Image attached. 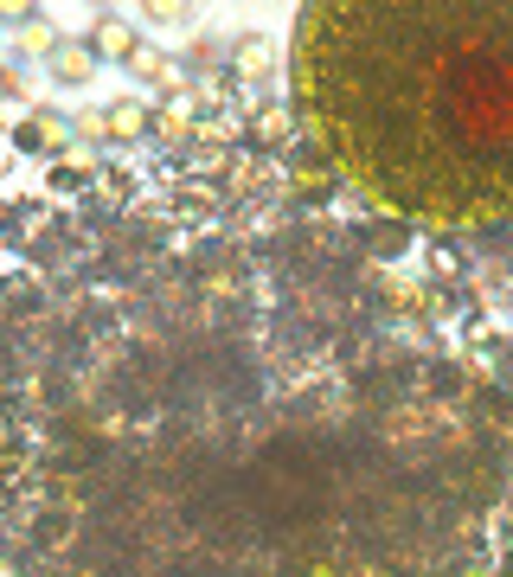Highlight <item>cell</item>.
<instances>
[{"label":"cell","mask_w":513,"mask_h":577,"mask_svg":"<svg viewBox=\"0 0 513 577\" xmlns=\"http://www.w3.org/2000/svg\"><path fill=\"white\" fill-rule=\"evenodd\" d=\"M90 71H97V52L84 38H58L52 45V77L58 84H90Z\"/></svg>","instance_id":"obj_2"},{"label":"cell","mask_w":513,"mask_h":577,"mask_svg":"<svg viewBox=\"0 0 513 577\" xmlns=\"http://www.w3.org/2000/svg\"><path fill=\"white\" fill-rule=\"evenodd\" d=\"M186 115H193V110H186V97H174V103L161 110V129H167V135H181V129H186Z\"/></svg>","instance_id":"obj_10"},{"label":"cell","mask_w":513,"mask_h":577,"mask_svg":"<svg viewBox=\"0 0 513 577\" xmlns=\"http://www.w3.org/2000/svg\"><path fill=\"white\" fill-rule=\"evenodd\" d=\"M501 577H513V545H507V558H501Z\"/></svg>","instance_id":"obj_11"},{"label":"cell","mask_w":513,"mask_h":577,"mask_svg":"<svg viewBox=\"0 0 513 577\" xmlns=\"http://www.w3.org/2000/svg\"><path fill=\"white\" fill-rule=\"evenodd\" d=\"M0 443H7V423H0Z\"/></svg>","instance_id":"obj_12"},{"label":"cell","mask_w":513,"mask_h":577,"mask_svg":"<svg viewBox=\"0 0 513 577\" xmlns=\"http://www.w3.org/2000/svg\"><path fill=\"white\" fill-rule=\"evenodd\" d=\"M290 84L315 148L379 212L513 219V0H308Z\"/></svg>","instance_id":"obj_1"},{"label":"cell","mask_w":513,"mask_h":577,"mask_svg":"<svg viewBox=\"0 0 513 577\" xmlns=\"http://www.w3.org/2000/svg\"><path fill=\"white\" fill-rule=\"evenodd\" d=\"M65 142V122L58 115H26L20 129H13V148L20 154H45V148H58Z\"/></svg>","instance_id":"obj_4"},{"label":"cell","mask_w":513,"mask_h":577,"mask_svg":"<svg viewBox=\"0 0 513 577\" xmlns=\"http://www.w3.org/2000/svg\"><path fill=\"white\" fill-rule=\"evenodd\" d=\"M430 276H437V282H456V276H462V264H456L449 244H430Z\"/></svg>","instance_id":"obj_8"},{"label":"cell","mask_w":513,"mask_h":577,"mask_svg":"<svg viewBox=\"0 0 513 577\" xmlns=\"http://www.w3.org/2000/svg\"><path fill=\"white\" fill-rule=\"evenodd\" d=\"M45 187H52V192H84V187H90V160H84V154L58 160V167L45 174Z\"/></svg>","instance_id":"obj_6"},{"label":"cell","mask_w":513,"mask_h":577,"mask_svg":"<svg viewBox=\"0 0 513 577\" xmlns=\"http://www.w3.org/2000/svg\"><path fill=\"white\" fill-rule=\"evenodd\" d=\"M90 52H97V58H135L142 45H135V26H129V20H97Z\"/></svg>","instance_id":"obj_5"},{"label":"cell","mask_w":513,"mask_h":577,"mask_svg":"<svg viewBox=\"0 0 513 577\" xmlns=\"http://www.w3.org/2000/svg\"><path fill=\"white\" fill-rule=\"evenodd\" d=\"M142 135H148V110L135 97H122V103L103 110V142H142Z\"/></svg>","instance_id":"obj_3"},{"label":"cell","mask_w":513,"mask_h":577,"mask_svg":"<svg viewBox=\"0 0 513 577\" xmlns=\"http://www.w3.org/2000/svg\"><path fill=\"white\" fill-rule=\"evenodd\" d=\"M256 135H263V142H283V135H290V115H283V110H263Z\"/></svg>","instance_id":"obj_9"},{"label":"cell","mask_w":513,"mask_h":577,"mask_svg":"<svg viewBox=\"0 0 513 577\" xmlns=\"http://www.w3.org/2000/svg\"><path fill=\"white\" fill-rule=\"evenodd\" d=\"M129 71L148 77L154 90H174V71H167V58H161V52H135V58H129Z\"/></svg>","instance_id":"obj_7"}]
</instances>
